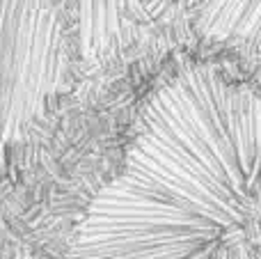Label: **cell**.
Returning a JSON list of instances; mask_svg holds the SVG:
<instances>
[{"label":"cell","mask_w":261,"mask_h":259,"mask_svg":"<svg viewBox=\"0 0 261 259\" xmlns=\"http://www.w3.org/2000/svg\"><path fill=\"white\" fill-rule=\"evenodd\" d=\"M67 259H261V94L208 67L158 87Z\"/></svg>","instance_id":"obj_1"},{"label":"cell","mask_w":261,"mask_h":259,"mask_svg":"<svg viewBox=\"0 0 261 259\" xmlns=\"http://www.w3.org/2000/svg\"><path fill=\"white\" fill-rule=\"evenodd\" d=\"M67 16L69 0H0V149L64 85Z\"/></svg>","instance_id":"obj_2"},{"label":"cell","mask_w":261,"mask_h":259,"mask_svg":"<svg viewBox=\"0 0 261 259\" xmlns=\"http://www.w3.org/2000/svg\"><path fill=\"white\" fill-rule=\"evenodd\" d=\"M199 30L261 58V0H199Z\"/></svg>","instance_id":"obj_3"}]
</instances>
